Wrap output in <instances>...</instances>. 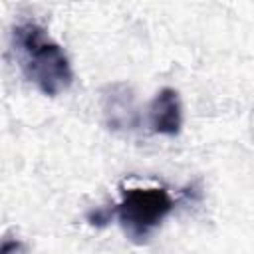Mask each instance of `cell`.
<instances>
[{"mask_svg":"<svg viewBox=\"0 0 254 254\" xmlns=\"http://www.w3.org/2000/svg\"><path fill=\"white\" fill-rule=\"evenodd\" d=\"M14 40L26 54L24 69L44 95H58L73 81L69 60L60 44L52 42L38 24H22L14 28Z\"/></svg>","mask_w":254,"mask_h":254,"instance_id":"6da1fadb","label":"cell"},{"mask_svg":"<svg viewBox=\"0 0 254 254\" xmlns=\"http://www.w3.org/2000/svg\"><path fill=\"white\" fill-rule=\"evenodd\" d=\"M173 208L175 200L161 187L127 189L123 190L121 202L115 206V214L125 234L135 242H143Z\"/></svg>","mask_w":254,"mask_h":254,"instance_id":"7a4b0ae2","label":"cell"},{"mask_svg":"<svg viewBox=\"0 0 254 254\" xmlns=\"http://www.w3.org/2000/svg\"><path fill=\"white\" fill-rule=\"evenodd\" d=\"M151 129L161 135H177L183 125V111L179 93L171 87L161 89L149 107Z\"/></svg>","mask_w":254,"mask_h":254,"instance_id":"3957f363","label":"cell"},{"mask_svg":"<svg viewBox=\"0 0 254 254\" xmlns=\"http://www.w3.org/2000/svg\"><path fill=\"white\" fill-rule=\"evenodd\" d=\"M113 214H115V208H97V210H93V212L87 214V220H89L91 224L105 226V224L113 218Z\"/></svg>","mask_w":254,"mask_h":254,"instance_id":"277c9868","label":"cell"}]
</instances>
